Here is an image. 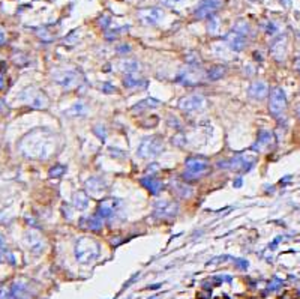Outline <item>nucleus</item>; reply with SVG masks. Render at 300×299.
<instances>
[{
    "label": "nucleus",
    "instance_id": "f257e3e1",
    "mask_svg": "<svg viewBox=\"0 0 300 299\" xmlns=\"http://www.w3.org/2000/svg\"><path fill=\"white\" fill-rule=\"evenodd\" d=\"M99 256V245L92 238H81L75 244V257L80 263H90Z\"/></svg>",
    "mask_w": 300,
    "mask_h": 299
},
{
    "label": "nucleus",
    "instance_id": "f03ea898",
    "mask_svg": "<svg viewBox=\"0 0 300 299\" xmlns=\"http://www.w3.org/2000/svg\"><path fill=\"white\" fill-rule=\"evenodd\" d=\"M162 150H164L162 140L159 137H156V135H152V137H144L141 140V143L137 147V155L140 158L150 159V158H155V156L161 155Z\"/></svg>",
    "mask_w": 300,
    "mask_h": 299
},
{
    "label": "nucleus",
    "instance_id": "7ed1b4c3",
    "mask_svg": "<svg viewBox=\"0 0 300 299\" xmlns=\"http://www.w3.org/2000/svg\"><path fill=\"white\" fill-rule=\"evenodd\" d=\"M257 162V156L251 155V153H242V155H236L233 159L230 161H219L218 167H224V168H230L233 171H249Z\"/></svg>",
    "mask_w": 300,
    "mask_h": 299
},
{
    "label": "nucleus",
    "instance_id": "20e7f679",
    "mask_svg": "<svg viewBox=\"0 0 300 299\" xmlns=\"http://www.w3.org/2000/svg\"><path fill=\"white\" fill-rule=\"evenodd\" d=\"M185 179H198L210 170V162L203 156H191L185 162Z\"/></svg>",
    "mask_w": 300,
    "mask_h": 299
},
{
    "label": "nucleus",
    "instance_id": "39448f33",
    "mask_svg": "<svg viewBox=\"0 0 300 299\" xmlns=\"http://www.w3.org/2000/svg\"><path fill=\"white\" fill-rule=\"evenodd\" d=\"M269 108H270V113L275 117H281V116L285 114V110H287V96H285V92L281 87H275L272 90Z\"/></svg>",
    "mask_w": 300,
    "mask_h": 299
},
{
    "label": "nucleus",
    "instance_id": "423d86ee",
    "mask_svg": "<svg viewBox=\"0 0 300 299\" xmlns=\"http://www.w3.org/2000/svg\"><path fill=\"white\" fill-rule=\"evenodd\" d=\"M203 78V71L201 66H191L188 65L183 71L179 72L176 81L183 84V86H197Z\"/></svg>",
    "mask_w": 300,
    "mask_h": 299
},
{
    "label": "nucleus",
    "instance_id": "0eeeda50",
    "mask_svg": "<svg viewBox=\"0 0 300 299\" xmlns=\"http://www.w3.org/2000/svg\"><path fill=\"white\" fill-rule=\"evenodd\" d=\"M63 89L66 90H75L81 86L83 83V77L77 72V71H62L59 74H56V78H54Z\"/></svg>",
    "mask_w": 300,
    "mask_h": 299
},
{
    "label": "nucleus",
    "instance_id": "6e6552de",
    "mask_svg": "<svg viewBox=\"0 0 300 299\" xmlns=\"http://www.w3.org/2000/svg\"><path fill=\"white\" fill-rule=\"evenodd\" d=\"M179 214V205L173 200H159L155 205L153 215L159 220H173Z\"/></svg>",
    "mask_w": 300,
    "mask_h": 299
},
{
    "label": "nucleus",
    "instance_id": "1a4fd4ad",
    "mask_svg": "<svg viewBox=\"0 0 300 299\" xmlns=\"http://www.w3.org/2000/svg\"><path fill=\"white\" fill-rule=\"evenodd\" d=\"M206 98L201 95H189L179 101V108L185 113H195L206 107Z\"/></svg>",
    "mask_w": 300,
    "mask_h": 299
},
{
    "label": "nucleus",
    "instance_id": "9d476101",
    "mask_svg": "<svg viewBox=\"0 0 300 299\" xmlns=\"http://www.w3.org/2000/svg\"><path fill=\"white\" fill-rule=\"evenodd\" d=\"M21 99H24V101L27 104H30L32 107L35 108H45L48 105V98L44 92L38 90V89H27L23 92V95L20 96Z\"/></svg>",
    "mask_w": 300,
    "mask_h": 299
},
{
    "label": "nucleus",
    "instance_id": "9b49d317",
    "mask_svg": "<svg viewBox=\"0 0 300 299\" xmlns=\"http://www.w3.org/2000/svg\"><path fill=\"white\" fill-rule=\"evenodd\" d=\"M222 0H201L195 9V18L198 20H206L209 17H213V14L221 8Z\"/></svg>",
    "mask_w": 300,
    "mask_h": 299
},
{
    "label": "nucleus",
    "instance_id": "f8f14e48",
    "mask_svg": "<svg viewBox=\"0 0 300 299\" xmlns=\"http://www.w3.org/2000/svg\"><path fill=\"white\" fill-rule=\"evenodd\" d=\"M137 15H138L141 23H144L147 26H153V24H158L162 20L164 12L159 8H144V9H140L137 12Z\"/></svg>",
    "mask_w": 300,
    "mask_h": 299
},
{
    "label": "nucleus",
    "instance_id": "ddd939ff",
    "mask_svg": "<svg viewBox=\"0 0 300 299\" xmlns=\"http://www.w3.org/2000/svg\"><path fill=\"white\" fill-rule=\"evenodd\" d=\"M225 42L233 51H242L245 48V45H246V38L231 30L225 36Z\"/></svg>",
    "mask_w": 300,
    "mask_h": 299
},
{
    "label": "nucleus",
    "instance_id": "4468645a",
    "mask_svg": "<svg viewBox=\"0 0 300 299\" xmlns=\"http://www.w3.org/2000/svg\"><path fill=\"white\" fill-rule=\"evenodd\" d=\"M267 93H269V87H267V84H266L264 81H261V80L254 81V83L248 87V95H249L251 98H254V99H263V98L267 96Z\"/></svg>",
    "mask_w": 300,
    "mask_h": 299
},
{
    "label": "nucleus",
    "instance_id": "2eb2a0df",
    "mask_svg": "<svg viewBox=\"0 0 300 299\" xmlns=\"http://www.w3.org/2000/svg\"><path fill=\"white\" fill-rule=\"evenodd\" d=\"M117 200H114V198H105V200H102L101 203H99L98 206V217L101 218H110L114 211H116V206H117Z\"/></svg>",
    "mask_w": 300,
    "mask_h": 299
},
{
    "label": "nucleus",
    "instance_id": "dca6fc26",
    "mask_svg": "<svg viewBox=\"0 0 300 299\" xmlns=\"http://www.w3.org/2000/svg\"><path fill=\"white\" fill-rule=\"evenodd\" d=\"M270 51H272V56H273L276 60L282 62V60L285 59V54H287V39H285V36L276 39V41L272 44Z\"/></svg>",
    "mask_w": 300,
    "mask_h": 299
},
{
    "label": "nucleus",
    "instance_id": "f3484780",
    "mask_svg": "<svg viewBox=\"0 0 300 299\" xmlns=\"http://www.w3.org/2000/svg\"><path fill=\"white\" fill-rule=\"evenodd\" d=\"M170 185H171L174 195H177L179 198H189L192 195V188L188 183H183L180 180H171Z\"/></svg>",
    "mask_w": 300,
    "mask_h": 299
},
{
    "label": "nucleus",
    "instance_id": "a211bd4d",
    "mask_svg": "<svg viewBox=\"0 0 300 299\" xmlns=\"http://www.w3.org/2000/svg\"><path fill=\"white\" fill-rule=\"evenodd\" d=\"M86 188H87L93 195H99V194H102V192L105 191L107 183H105L101 177H90V179H87V182H86Z\"/></svg>",
    "mask_w": 300,
    "mask_h": 299
},
{
    "label": "nucleus",
    "instance_id": "6ab92c4d",
    "mask_svg": "<svg viewBox=\"0 0 300 299\" xmlns=\"http://www.w3.org/2000/svg\"><path fill=\"white\" fill-rule=\"evenodd\" d=\"M141 185L147 189V191H150L152 194H159L161 191H162V188H164V185H162V182L161 180H158L156 177H153V176H147V177H143L141 179Z\"/></svg>",
    "mask_w": 300,
    "mask_h": 299
},
{
    "label": "nucleus",
    "instance_id": "aec40b11",
    "mask_svg": "<svg viewBox=\"0 0 300 299\" xmlns=\"http://www.w3.org/2000/svg\"><path fill=\"white\" fill-rule=\"evenodd\" d=\"M272 140H273V135H272L269 131H260V134H258V140H257V143L252 146V149H254L255 152L264 150L267 146H270Z\"/></svg>",
    "mask_w": 300,
    "mask_h": 299
},
{
    "label": "nucleus",
    "instance_id": "412c9836",
    "mask_svg": "<svg viewBox=\"0 0 300 299\" xmlns=\"http://www.w3.org/2000/svg\"><path fill=\"white\" fill-rule=\"evenodd\" d=\"M87 105L83 102V101H78L75 104H72L68 110H66V114L71 116V117H84L87 114Z\"/></svg>",
    "mask_w": 300,
    "mask_h": 299
},
{
    "label": "nucleus",
    "instance_id": "4be33fe9",
    "mask_svg": "<svg viewBox=\"0 0 300 299\" xmlns=\"http://www.w3.org/2000/svg\"><path fill=\"white\" fill-rule=\"evenodd\" d=\"M225 74H227V68L222 66V65H216V66H213V68H210V69L207 71L206 77H207L209 81H218V80H221Z\"/></svg>",
    "mask_w": 300,
    "mask_h": 299
},
{
    "label": "nucleus",
    "instance_id": "5701e85b",
    "mask_svg": "<svg viewBox=\"0 0 300 299\" xmlns=\"http://www.w3.org/2000/svg\"><path fill=\"white\" fill-rule=\"evenodd\" d=\"M119 68L126 72V74H135L140 71V63L137 60H131V59H125L119 63Z\"/></svg>",
    "mask_w": 300,
    "mask_h": 299
},
{
    "label": "nucleus",
    "instance_id": "b1692460",
    "mask_svg": "<svg viewBox=\"0 0 300 299\" xmlns=\"http://www.w3.org/2000/svg\"><path fill=\"white\" fill-rule=\"evenodd\" d=\"M74 206H75V209H78V211H86V209H87V206H89V198H87V195H86L83 191H78V192L74 194Z\"/></svg>",
    "mask_w": 300,
    "mask_h": 299
},
{
    "label": "nucleus",
    "instance_id": "393cba45",
    "mask_svg": "<svg viewBox=\"0 0 300 299\" xmlns=\"http://www.w3.org/2000/svg\"><path fill=\"white\" fill-rule=\"evenodd\" d=\"M161 105V102L158 101V99H155V98H146V99H143V101H140L137 105H134L132 107V110L134 111H141V110H144V108H156V107H159Z\"/></svg>",
    "mask_w": 300,
    "mask_h": 299
},
{
    "label": "nucleus",
    "instance_id": "a878e982",
    "mask_svg": "<svg viewBox=\"0 0 300 299\" xmlns=\"http://www.w3.org/2000/svg\"><path fill=\"white\" fill-rule=\"evenodd\" d=\"M123 84L128 87V89H132V87H140V86H146V81L135 75V74H126L125 80H123Z\"/></svg>",
    "mask_w": 300,
    "mask_h": 299
},
{
    "label": "nucleus",
    "instance_id": "bb28decb",
    "mask_svg": "<svg viewBox=\"0 0 300 299\" xmlns=\"http://www.w3.org/2000/svg\"><path fill=\"white\" fill-rule=\"evenodd\" d=\"M231 30L236 32V33H239V35H242V36H245V38H248V35L251 33V26H249V23H246L245 20H239V21L233 26Z\"/></svg>",
    "mask_w": 300,
    "mask_h": 299
},
{
    "label": "nucleus",
    "instance_id": "cd10ccee",
    "mask_svg": "<svg viewBox=\"0 0 300 299\" xmlns=\"http://www.w3.org/2000/svg\"><path fill=\"white\" fill-rule=\"evenodd\" d=\"M87 221V229L89 230H92V232H98V230H101L102 229V218L101 217H90V218H87L86 220Z\"/></svg>",
    "mask_w": 300,
    "mask_h": 299
},
{
    "label": "nucleus",
    "instance_id": "c85d7f7f",
    "mask_svg": "<svg viewBox=\"0 0 300 299\" xmlns=\"http://www.w3.org/2000/svg\"><path fill=\"white\" fill-rule=\"evenodd\" d=\"M27 239H29L30 245H33L32 248H38V251H39V250H42V241H41V236H39L38 233H35V232H30V233L27 235Z\"/></svg>",
    "mask_w": 300,
    "mask_h": 299
},
{
    "label": "nucleus",
    "instance_id": "c756f323",
    "mask_svg": "<svg viewBox=\"0 0 300 299\" xmlns=\"http://www.w3.org/2000/svg\"><path fill=\"white\" fill-rule=\"evenodd\" d=\"M65 165H62V164H56L51 170H50V176L51 177H60L63 173H65Z\"/></svg>",
    "mask_w": 300,
    "mask_h": 299
},
{
    "label": "nucleus",
    "instance_id": "7c9ffc66",
    "mask_svg": "<svg viewBox=\"0 0 300 299\" xmlns=\"http://www.w3.org/2000/svg\"><path fill=\"white\" fill-rule=\"evenodd\" d=\"M218 27H219V21H218L215 17H210V23H209V26H207L209 33H210V35L218 33Z\"/></svg>",
    "mask_w": 300,
    "mask_h": 299
},
{
    "label": "nucleus",
    "instance_id": "2f4dec72",
    "mask_svg": "<svg viewBox=\"0 0 300 299\" xmlns=\"http://www.w3.org/2000/svg\"><path fill=\"white\" fill-rule=\"evenodd\" d=\"M185 143H186V138H185L183 134H179V135L173 137V144H176V146H183Z\"/></svg>",
    "mask_w": 300,
    "mask_h": 299
},
{
    "label": "nucleus",
    "instance_id": "473e14b6",
    "mask_svg": "<svg viewBox=\"0 0 300 299\" xmlns=\"http://www.w3.org/2000/svg\"><path fill=\"white\" fill-rule=\"evenodd\" d=\"M101 89H102V92H104V93H113V92L116 90V87H114V86H111V84H108V83H104Z\"/></svg>",
    "mask_w": 300,
    "mask_h": 299
},
{
    "label": "nucleus",
    "instance_id": "72a5a7b5",
    "mask_svg": "<svg viewBox=\"0 0 300 299\" xmlns=\"http://www.w3.org/2000/svg\"><path fill=\"white\" fill-rule=\"evenodd\" d=\"M110 21H111V18L107 17V15H104V17H101V21H99V23H101V26H102L104 29H107L108 24H110Z\"/></svg>",
    "mask_w": 300,
    "mask_h": 299
},
{
    "label": "nucleus",
    "instance_id": "f704fd0d",
    "mask_svg": "<svg viewBox=\"0 0 300 299\" xmlns=\"http://www.w3.org/2000/svg\"><path fill=\"white\" fill-rule=\"evenodd\" d=\"M117 51H119V53H129V51H131V47L126 45V44H123V45H120V47L117 48Z\"/></svg>",
    "mask_w": 300,
    "mask_h": 299
},
{
    "label": "nucleus",
    "instance_id": "c9c22d12",
    "mask_svg": "<svg viewBox=\"0 0 300 299\" xmlns=\"http://www.w3.org/2000/svg\"><path fill=\"white\" fill-rule=\"evenodd\" d=\"M275 32H276V29H275V24H273V23H270V24L267 26V33H269V35H273Z\"/></svg>",
    "mask_w": 300,
    "mask_h": 299
},
{
    "label": "nucleus",
    "instance_id": "e433bc0d",
    "mask_svg": "<svg viewBox=\"0 0 300 299\" xmlns=\"http://www.w3.org/2000/svg\"><path fill=\"white\" fill-rule=\"evenodd\" d=\"M233 185H234L236 188H240V186H242V179H240V177H237V179L233 182Z\"/></svg>",
    "mask_w": 300,
    "mask_h": 299
},
{
    "label": "nucleus",
    "instance_id": "4c0bfd02",
    "mask_svg": "<svg viewBox=\"0 0 300 299\" xmlns=\"http://www.w3.org/2000/svg\"><path fill=\"white\" fill-rule=\"evenodd\" d=\"M236 263H237L239 266H242V268H246V266H248V262H242V260H236Z\"/></svg>",
    "mask_w": 300,
    "mask_h": 299
},
{
    "label": "nucleus",
    "instance_id": "58836bf2",
    "mask_svg": "<svg viewBox=\"0 0 300 299\" xmlns=\"http://www.w3.org/2000/svg\"><path fill=\"white\" fill-rule=\"evenodd\" d=\"M3 84H5V78H3L2 74H0V89H3Z\"/></svg>",
    "mask_w": 300,
    "mask_h": 299
},
{
    "label": "nucleus",
    "instance_id": "ea45409f",
    "mask_svg": "<svg viewBox=\"0 0 300 299\" xmlns=\"http://www.w3.org/2000/svg\"><path fill=\"white\" fill-rule=\"evenodd\" d=\"M3 108H5V105H3V104H2V102H0V111H2V110H3Z\"/></svg>",
    "mask_w": 300,
    "mask_h": 299
},
{
    "label": "nucleus",
    "instance_id": "a19ab883",
    "mask_svg": "<svg viewBox=\"0 0 300 299\" xmlns=\"http://www.w3.org/2000/svg\"><path fill=\"white\" fill-rule=\"evenodd\" d=\"M297 114H299V117H300V107L297 108Z\"/></svg>",
    "mask_w": 300,
    "mask_h": 299
}]
</instances>
